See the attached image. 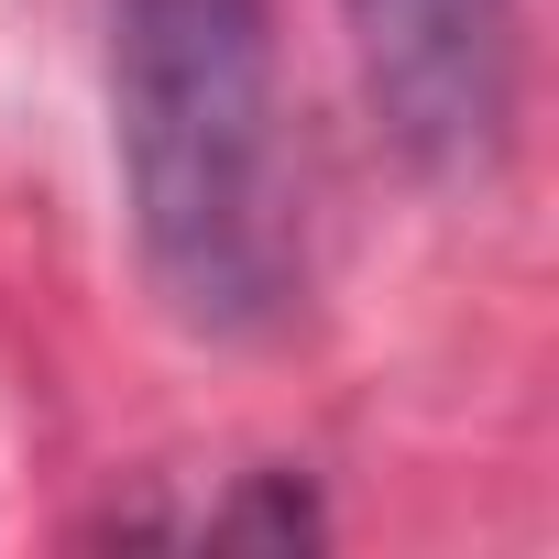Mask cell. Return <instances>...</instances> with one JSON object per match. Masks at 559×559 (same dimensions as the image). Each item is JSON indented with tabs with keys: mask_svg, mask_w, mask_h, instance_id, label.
Segmentation results:
<instances>
[{
	"mask_svg": "<svg viewBox=\"0 0 559 559\" xmlns=\"http://www.w3.org/2000/svg\"><path fill=\"white\" fill-rule=\"evenodd\" d=\"M373 132L428 187H483L515 143L526 34L515 0H341Z\"/></svg>",
	"mask_w": 559,
	"mask_h": 559,
	"instance_id": "cell-2",
	"label": "cell"
},
{
	"mask_svg": "<svg viewBox=\"0 0 559 559\" xmlns=\"http://www.w3.org/2000/svg\"><path fill=\"white\" fill-rule=\"evenodd\" d=\"M110 143L165 319L198 341H274L308 297L274 0H110Z\"/></svg>",
	"mask_w": 559,
	"mask_h": 559,
	"instance_id": "cell-1",
	"label": "cell"
}]
</instances>
